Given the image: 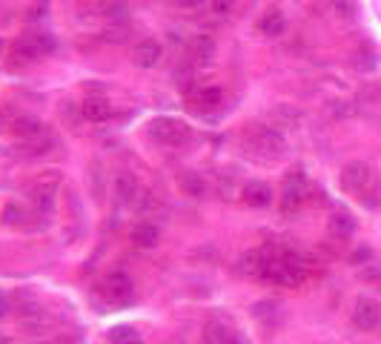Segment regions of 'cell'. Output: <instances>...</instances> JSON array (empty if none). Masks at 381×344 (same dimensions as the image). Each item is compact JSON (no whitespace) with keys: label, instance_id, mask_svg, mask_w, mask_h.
I'll return each instance as SVG.
<instances>
[{"label":"cell","instance_id":"cell-1","mask_svg":"<svg viewBox=\"0 0 381 344\" xmlns=\"http://www.w3.org/2000/svg\"><path fill=\"white\" fill-rule=\"evenodd\" d=\"M261 279L270 282V284H278V287H301L304 282H307V264L292 253L267 255Z\"/></svg>","mask_w":381,"mask_h":344},{"label":"cell","instance_id":"cell-2","mask_svg":"<svg viewBox=\"0 0 381 344\" xmlns=\"http://www.w3.org/2000/svg\"><path fill=\"white\" fill-rule=\"evenodd\" d=\"M341 187H344L350 195L361 198L367 206L381 204L378 178H375L372 167H370V164H364V161H350V164L341 170Z\"/></svg>","mask_w":381,"mask_h":344},{"label":"cell","instance_id":"cell-3","mask_svg":"<svg viewBox=\"0 0 381 344\" xmlns=\"http://www.w3.org/2000/svg\"><path fill=\"white\" fill-rule=\"evenodd\" d=\"M149 135L164 147H184V144H189L192 129H189V123H184L178 118H155L149 123Z\"/></svg>","mask_w":381,"mask_h":344},{"label":"cell","instance_id":"cell-4","mask_svg":"<svg viewBox=\"0 0 381 344\" xmlns=\"http://www.w3.org/2000/svg\"><path fill=\"white\" fill-rule=\"evenodd\" d=\"M247 147L264 158H281L287 150V141L272 126H253V132H247Z\"/></svg>","mask_w":381,"mask_h":344},{"label":"cell","instance_id":"cell-5","mask_svg":"<svg viewBox=\"0 0 381 344\" xmlns=\"http://www.w3.org/2000/svg\"><path fill=\"white\" fill-rule=\"evenodd\" d=\"M310 192V181L304 175V170H292L284 175V187H281V204H284V213H292L295 206L307 198Z\"/></svg>","mask_w":381,"mask_h":344},{"label":"cell","instance_id":"cell-6","mask_svg":"<svg viewBox=\"0 0 381 344\" xmlns=\"http://www.w3.org/2000/svg\"><path fill=\"white\" fill-rule=\"evenodd\" d=\"M52 49H55V38L49 32H26L15 46V55L23 60H35L40 55H49Z\"/></svg>","mask_w":381,"mask_h":344},{"label":"cell","instance_id":"cell-7","mask_svg":"<svg viewBox=\"0 0 381 344\" xmlns=\"http://www.w3.org/2000/svg\"><path fill=\"white\" fill-rule=\"evenodd\" d=\"M353 324L358 330H375L381 324V304L372 301V299H358L355 307H353Z\"/></svg>","mask_w":381,"mask_h":344},{"label":"cell","instance_id":"cell-8","mask_svg":"<svg viewBox=\"0 0 381 344\" xmlns=\"http://www.w3.org/2000/svg\"><path fill=\"white\" fill-rule=\"evenodd\" d=\"M161 55H164V49H161L158 40L143 38V40H138L135 49H132V63L140 66V69H152V66H158Z\"/></svg>","mask_w":381,"mask_h":344},{"label":"cell","instance_id":"cell-9","mask_svg":"<svg viewBox=\"0 0 381 344\" xmlns=\"http://www.w3.org/2000/svg\"><path fill=\"white\" fill-rule=\"evenodd\" d=\"M55 189H57V175H46L40 181H35L29 187V198L32 204L38 206V210H52V204H55Z\"/></svg>","mask_w":381,"mask_h":344},{"label":"cell","instance_id":"cell-10","mask_svg":"<svg viewBox=\"0 0 381 344\" xmlns=\"http://www.w3.org/2000/svg\"><path fill=\"white\" fill-rule=\"evenodd\" d=\"M106 293H109V299H112L115 304H129L135 287H132V282H129V275H123V272H112L109 279H106Z\"/></svg>","mask_w":381,"mask_h":344},{"label":"cell","instance_id":"cell-11","mask_svg":"<svg viewBox=\"0 0 381 344\" xmlns=\"http://www.w3.org/2000/svg\"><path fill=\"white\" fill-rule=\"evenodd\" d=\"M241 195H244V204H247V206H255V210H261V206H270V204H272V189H270V184H264V181H250V184L241 189Z\"/></svg>","mask_w":381,"mask_h":344},{"label":"cell","instance_id":"cell-12","mask_svg":"<svg viewBox=\"0 0 381 344\" xmlns=\"http://www.w3.org/2000/svg\"><path fill=\"white\" fill-rule=\"evenodd\" d=\"M115 195L123 201V204H135L140 198V184L132 172H118L115 175Z\"/></svg>","mask_w":381,"mask_h":344},{"label":"cell","instance_id":"cell-13","mask_svg":"<svg viewBox=\"0 0 381 344\" xmlns=\"http://www.w3.org/2000/svg\"><path fill=\"white\" fill-rule=\"evenodd\" d=\"M327 230H330V235H333V238L347 241V238H353V235H355V218H353L350 213H333V216H330V221H327Z\"/></svg>","mask_w":381,"mask_h":344},{"label":"cell","instance_id":"cell-14","mask_svg":"<svg viewBox=\"0 0 381 344\" xmlns=\"http://www.w3.org/2000/svg\"><path fill=\"white\" fill-rule=\"evenodd\" d=\"M81 115H84L89 123H104V121H109L112 106H109V101H104V98H87V101L81 104Z\"/></svg>","mask_w":381,"mask_h":344},{"label":"cell","instance_id":"cell-15","mask_svg":"<svg viewBox=\"0 0 381 344\" xmlns=\"http://www.w3.org/2000/svg\"><path fill=\"white\" fill-rule=\"evenodd\" d=\"M129 235H132V244L140 247V250H152V247H158V241H161V233H158L155 224H135Z\"/></svg>","mask_w":381,"mask_h":344},{"label":"cell","instance_id":"cell-16","mask_svg":"<svg viewBox=\"0 0 381 344\" xmlns=\"http://www.w3.org/2000/svg\"><path fill=\"white\" fill-rule=\"evenodd\" d=\"M178 187H181V192L189 195V198H204V195H206V181H204V175L195 172V170L181 172V175H178Z\"/></svg>","mask_w":381,"mask_h":344},{"label":"cell","instance_id":"cell-17","mask_svg":"<svg viewBox=\"0 0 381 344\" xmlns=\"http://www.w3.org/2000/svg\"><path fill=\"white\" fill-rule=\"evenodd\" d=\"M204 344H241L236 330L226 327V324H206L204 327Z\"/></svg>","mask_w":381,"mask_h":344},{"label":"cell","instance_id":"cell-18","mask_svg":"<svg viewBox=\"0 0 381 344\" xmlns=\"http://www.w3.org/2000/svg\"><path fill=\"white\" fill-rule=\"evenodd\" d=\"M192 104H195V109H198V112H218V109H221V104H223V92H221V89H215V87L198 89V92H195V98H192Z\"/></svg>","mask_w":381,"mask_h":344},{"label":"cell","instance_id":"cell-19","mask_svg":"<svg viewBox=\"0 0 381 344\" xmlns=\"http://www.w3.org/2000/svg\"><path fill=\"white\" fill-rule=\"evenodd\" d=\"M258 32L267 35V38H281V35L287 32V18H284V12H278V9L267 12V15L258 21Z\"/></svg>","mask_w":381,"mask_h":344},{"label":"cell","instance_id":"cell-20","mask_svg":"<svg viewBox=\"0 0 381 344\" xmlns=\"http://www.w3.org/2000/svg\"><path fill=\"white\" fill-rule=\"evenodd\" d=\"M12 132L21 135V138H26V141H32V138H40L43 135V123L35 121V118H18L12 123Z\"/></svg>","mask_w":381,"mask_h":344},{"label":"cell","instance_id":"cell-21","mask_svg":"<svg viewBox=\"0 0 381 344\" xmlns=\"http://www.w3.org/2000/svg\"><path fill=\"white\" fill-rule=\"evenodd\" d=\"M109 341L112 344H140V333L129 324H118L109 330Z\"/></svg>","mask_w":381,"mask_h":344},{"label":"cell","instance_id":"cell-22","mask_svg":"<svg viewBox=\"0 0 381 344\" xmlns=\"http://www.w3.org/2000/svg\"><path fill=\"white\" fill-rule=\"evenodd\" d=\"M212 55H215V43L209 38L198 35L192 40V46H189V57H195V60H212Z\"/></svg>","mask_w":381,"mask_h":344},{"label":"cell","instance_id":"cell-23","mask_svg":"<svg viewBox=\"0 0 381 344\" xmlns=\"http://www.w3.org/2000/svg\"><path fill=\"white\" fill-rule=\"evenodd\" d=\"M321 9L333 12L336 18H353L355 15V4H353V0H321Z\"/></svg>","mask_w":381,"mask_h":344},{"label":"cell","instance_id":"cell-24","mask_svg":"<svg viewBox=\"0 0 381 344\" xmlns=\"http://www.w3.org/2000/svg\"><path fill=\"white\" fill-rule=\"evenodd\" d=\"M126 12H129V6L123 4V0H106V4L101 6V15H104V18H109L112 23H115V21H123V18H126Z\"/></svg>","mask_w":381,"mask_h":344},{"label":"cell","instance_id":"cell-25","mask_svg":"<svg viewBox=\"0 0 381 344\" xmlns=\"http://www.w3.org/2000/svg\"><path fill=\"white\" fill-rule=\"evenodd\" d=\"M272 118H275V121H281V123H287V126H295V123L301 121V112H298V109H292V106H287V104H281V106H275V109H272Z\"/></svg>","mask_w":381,"mask_h":344},{"label":"cell","instance_id":"cell-26","mask_svg":"<svg viewBox=\"0 0 381 344\" xmlns=\"http://www.w3.org/2000/svg\"><path fill=\"white\" fill-rule=\"evenodd\" d=\"M236 6H238V0H212V4H209V9H212L218 18L233 15V12H236Z\"/></svg>","mask_w":381,"mask_h":344},{"label":"cell","instance_id":"cell-27","mask_svg":"<svg viewBox=\"0 0 381 344\" xmlns=\"http://www.w3.org/2000/svg\"><path fill=\"white\" fill-rule=\"evenodd\" d=\"M4 218H6V224H12V227H21V224H26L23 218H26V213L23 210H18V204H9L6 210H4Z\"/></svg>","mask_w":381,"mask_h":344},{"label":"cell","instance_id":"cell-28","mask_svg":"<svg viewBox=\"0 0 381 344\" xmlns=\"http://www.w3.org/2000/svg\"><path fill=\"white\" fill-rule=\"evenodd\" d=\"M192 72H189V69H178V72H175V84H178V89H189L192 87Z\"/></svg>","mask_w":381,"mask_h":344},{"label":"cell","instance_id":"cell-29","mask_svg":"<svg viewBox=\"0 0 381 344\" xmlns=\"http://www.w3.org/2000/svg\"><path fill=\"white\" fill-rule=\"evenodd\" d=\"M46 9H49L46 0H38V4H32V6H29V21H40V18L46 15Z\"/></svg>","mask_w":381,"mask_h":344},{"label":"cell","instance_id":"cell-30","mask_svg":"<svg viewBox=\"0 0 381 344\" xmlns=\"http://www.w3.org/2000/svg\"><path fill=\"white\" fill-rule=\"evenodd\" d=\"M172 4H175V6H181V9H195V6L201 4V0H172Z\"/></svg>","mask_w":381,"mask_h":344},{"label":"cell","instance_id":"cell-31","mask_svg":"<svg viewBox=\"0 0 381 344\" xmlns=\"http://www.w3.org/2000/svg\"><path fill=\"white\" fill-rule=\"evenodd\" d=\"M9 310H12V307H9V299H6L4 293H0V318H4V316H6Z\"/></svg>","mask_w":381,"mask_h":344},{"label":"cell","instance_id":"cell-32","mask_svg":"<svg viewBox=\"0 0 381 344\" xmlns=\"http://www.w3.org/2000/svg\"><path fill=\"white\" fill-rule=\"evenodd\" d=\"M6 126V118H4V112H0V129H4Z\"/></svg>","mask_w":381,"mask_h":344},{"label":"cell","instance_id":"cell-33","mask_svg":"<svg viewBox=\"0 0 381 344\" xmlns=\"http://www.w3.org/2000/svg\"><path fill=\"white\" fill-rule=\"evenodd\" d=\"M0 52H4V40H0Z\"/></svg>","mask_w":381,"mask_h":344}]
</instances>
